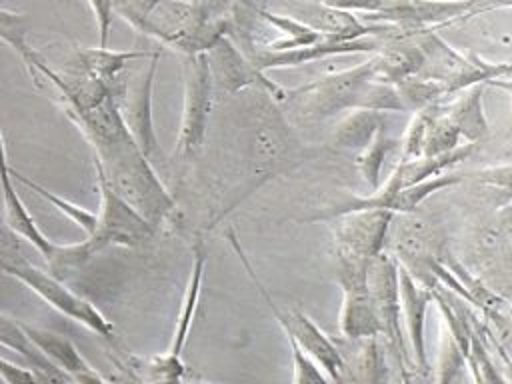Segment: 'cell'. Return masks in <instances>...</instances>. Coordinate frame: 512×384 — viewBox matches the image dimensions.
I'll return each mask as SVG.
<instances>
[{"instance_id": "6da1fadb", "label": "cell", "mask_w": 512, "mask_h": 384, "mask_svg": "<svg viewBox=\"0 0 512 384\" xmlns=\"http://www.w3.org/2000/svg\"><path fill=\"white\" fill-rule=\"evenodd\" d=\"M282 104L302 118H328L344 110L406 112L396 84L378 78V56L366 62L286 90Z\"/></svg>"}, {"instance_id": "7a4b0ae2", "label": "cell", "mask_w": 512, "mask_h": 384, "mask_svg": "<svg viewBox=\"0 0 512 384\" xmlns=\"http://www.w3.org/2000/svg\"><path fill=\"white\" fill-rule=\"evenodd\" d=\"M126 20L140 32L186 54L208 52L230 28L228 16H208L194 0H162L152 10Z\"/></svg>"}, {"instance_id": "3957f363", "label": "cell", "mask_w": 512, "mask_h": 384, "mask_svg": "<svg viewBox=\"0 0 512 384\" xmlns=\"http://www.w3.org/2000/svg\"><path fill=\"white\" fill-rule=\"evenodd\" d=\"M2 270L8 276H14L22 284H26L32 292H36L44 302H48L60 314L80 322L82 326H86L88 330L100 334L102 338H106L110 342L116 340V332H114L112 322L106 320V316L92 302H88L80 294L72 292L56 276L46 274L44 270L30 264L16 250V246L10 248L8 242H4V248H2Z\"/></svg>"}, {"instance_id": "277c9868", "label": "cell", "mask_w": 512, "mask_h": 384, "mask_svg": "<svg viewBox=\"0 0 512 384\" xmlns=\"http://www.w3.org/2000/svg\"><path fill=\"white\" fill-rule=\"evenodd\" d=\"M96 184L100 190V212L98 228L88 236L94 252H100L104 246H140L156 234V226L142 216L128 200H124L114 186L108 182L102 166L94 160Z\"/></svg>"}, {"instance_id": "5b68a950", "label": "cell", "mask_w": 512, "mask_h": 384, "mask_svg": "<svg viewBox=\"0 0 512 384\" xmlns=\"http://www.w3.org/2000/svg\"><path fill=\"white\" fill-rule=\"evenodd\" d=\"M158 60L160 50H154L146 66L140 64L126 76L120 74L110 84V90L130 134L148 158L158 150V140L152 124V88Z\"/></svg>"}, {"instance_id": "8992f818", "label": "cell", "mask_w": 512, "mask_h": 384, "mask_svg": "<svg viewBox=\"0 0 512 384\" xmlns=\"http://www.w3.org/2000/svg\"><path fill=\"white\" fill-rule=\"evenodd\" d=\"M12 174L8 166L2 162V186H4V222L6 228L12 230L16 236L28 240L50 264L54 272H70L84 262H88L96 252L88 240L78 244H56L52 242L34 222L30 212L26 210L24 202L16 194L12 184Z\"/></svg>"}, {"instance_id": "52a82bcc", "label": "cell", "mask_w": 512, "mask_h": 384, "mask_svg": "<svg viewBox=\"0 0 512 384\" xmlns=\"http://www.w3.org/2000/svg\"><path fill=\"white\" fill-rule=\"evenodd\" d=\"M214 82L208 52L188 54L184 62V108L176 140V152L180 156L196 154L204 144L212 110Z\"/></svg>"}, {"instance_id": "ba28073f", "label": "cell", "mask_w": 512, "mask_h": 384, "mask_svg": "<svg viewBox=\"0 0 512 384\" xmlns=\"http://www.w3.org/2000/svg\"><path fill=\"white\" fill-rule=\"evenodd\" d=\"M398 268L400 264L380 252L372 264H370V272H368V286H370V294L374 300V306L378 310L380 322H382V334L386 338V346L398 366V370H406L404 368V360H406V342L400 330V280H398Z\"/></svg>"}, {"instance_id": "9c48e42d", "label": "cell", "mask_w": 512, "mask_h": 384, "mask_svg": "<svg viewBox=\"0 0 512 384\" xmlns=\"http://www.w3.org/2000/svg\"><path fill=\"white\" fill-rule=\"evenodd\" d=\"M476 14V0H392L374 14H366L368 22L396 24L406 32H420L426 26L452 22Z\"/></svg>"}, {"instance_id": "30bf717a", "label": "cell", "mask_w": 512, "mask_h": 384, "mask_svg": "<svg viewBox=\"0 0 512 384\" xmlns=\"http://www.w3.org/2000/svg\"><path fill=\"white\" fill-rule=\"evenodd\" d=\"M384 42L378 38H354V40H334L326 36L324 40L302 46V48H292V50H268V48H256L250 52V58L260 70H270V68H290V66H300L308 64L314 60L330 58V56H340V54H362V52H378L382 50Z\"/></svg>"}, {"instance_id": "8fae6325", "label": "cell", "mask_w": 512, "mask_h": 384, "mask_svg": "<svg viewBox=\"0 0 512 384\" xmlns=\"http://www.w3.org/2000/svg\"><path fill=\"white\" fill-rule=\"evenodd\" d=\"M208 56H210L214 80L218 84H222L228 92H236L240 88L260 84L262 88L270 90L272 96H276V100L282 102L286 90H282L274 82H270L264 76V70H260L250 56L240 54V50L226 36L220 38L208 50Z\"/></svg>"}, {"instance_id": "7c38bea8", "label": "cell", "mask_w": 512, "mask_h": 384, "mask_svg": "<svg viewBox=\"0 0 512 384\" xmlns=\"http://www.w3.org/2000/svg\"><path fill=\"white\" fill-rule=\"evenodd\" d=\"M398 280H400V306L402 316L406 324V336L412 350V366H416L420 372H428V356H426V338H424V326H426V310L432 296V290L424 286L420 280L414 278V274L406 268H398Z\"/></svg>"}, {"instance_id": "4fadbf2b", "label": "cell", "mask_w": 512, "mask_h": 384, "mask_svg": "<svg viewBox=\"0 0 512 384\" xmlns=\"http://www.w3.org/2000/svg\"><path fill=\"white\" fill-rule=\"evenodd\" d=\"M296 18L310 24L318 32L334 38V40H354L362 36H378L384 32H390L396 28V24H374L360 20L354 12L342 10L330 4H324L320 0H312L310 4L304 2V6L298 8Z\"/></svg>"}, {"instance_id": "5bb4252c", "label": "cell", "mask_w": 512, "mask_h": 384, "mask_svg": "<svg viewBox=\"0 0 512 384\" xmlns=\"http://www.w3.org/2000/svg\"><path fill=\"white\" fill-rule=\"evenodd\" d=\"M24 332L44 350V354L56 362L62 370H66L76 382H104L106 378L100 376L88 362L86 358L78 352L72 340L66 336H60L56 332H48L30 324L20 322Z\"/></svg>"}, {"instance_id": "9a60e30c", "label": "cell", "mask_w": 512, "mask_h": 384, "mask_svg": "<svg viewBox=\"0 0 512 384\" xmlns=\"http://www.w3.org/2000/svg\"><path fill=\"white\" fill-rule=\"evenodd\" d=\"M0 342L2 346L18 352L42 382H74V378L56 362H52L44 350L24 332L18 320H10L8 316L0 318Z\"/></svg>"}, {"instance_id": "2e32d148", "label": "cell", "mask_w": 512, "mask_h": 384, "mask_svg": "<svg viewBox=\"0 0 512 384\" xmlns=\"http://www.w3.org/2000/svg\"><path fill=\"white\" fill-rule=\"evenodd\" d=\"M152 52L146 50H108L106 46L98 48H80L76 52V66L80 74L98 80L102 84H112L132 60H142Z\"/></svg>"}, {"instance_id": "e0dca14e", "label": "cell", "mask_w": 512, "mask_h": 384, "mask_svg": "<svg viewBox=\"0 0 512 384\" xmlns=\"http://www.w3.org/2000/svg\"><path fill=\"white\" fill-rule=\"evenodd\" d=\"M204 264H206V250L202 240L196 242L194 246V260H192V268H190V278H188V286L186 292L182 296V304L176 316V330H174V338L170 344V350L166 352L170 358L174 360H182V348L186 344L194 314H196V306L200 300V288H202V276H204Z\"/></svg>"}, {"instance_id": "ac0fdd59", "label": "cell", "mask_w": 512, "mask_h": 384, "mask_svg": "<svg viewBox=\"0 0 512 384\" xmlns=\"http://www.w3.org/2000/svg\"><path fill=\"white\" fill-rule=\"evenodd\" d=\"M482 94H484L482 84L470 86L468 94L462 96L448 112V118L458 126L462 138L472 144L488 136V120L484 114Z\"/></svg>"}, {"instance_id": "d6986e66", "label": "cell", "mask_w": 512, "mask_h": 384, "mask_svg": "<svg viewBox=\"0 0 512 384\" xmlns=\"http://www.w3.org/2000/svg\"><path fill=\"white\" fill-rule=\"evenodd\" d=\"M256 14L260 18H264L270 26H274L282 38L280 40H274L270 42L268 50H292V48H302V46H310V44H316L320 40L326 38V34L318 32L316 28H312L310 24L302 22L300 18L296 16H284V14H274V12H268L264 8H258Z\"/></svg>"}, {"instance_id": "ffe728a7", "label": "cell", "mask_w": 512, "mask_h": 384, "mask_svg": "<svg viewBox=\"0 0 512 384\" xmlns=\"http://www.w3.org/2000/svg\"><path fill=\"white\" fill-rule=\"evenodd\" d=\"M384 126L382 112L378 110H354L336 130L334 142L340 148H366L378 130Z\"/></svg>"}, {"instance_id": "44dd1931", "label": "cell", "mask_w": 512, "mask_h": 384, "mask_svg": "<svg viewBox=\"0 0 512 384\" xmlns=\"http://www.w3.org/2000/svg\"><path fill=\"white\" fill-rule=\"evenodd\" d=\"M2 162L8 166V170H10L12 178H14V182L24 184V186H26V188H30L32 192H36L40 198H44L46 202H50L58 212L66 214V216H68L76 226H80L88 236L96 232V228H98V214H94V212L86 210V208H84V206H80V204H74V202H70V200H66V198L58 196V194H54V192H50L48 188L40 186L38 182L30 180V178L22 176L20 172H16L14 168H10V164H8V160H6V148H4V160H2Z\"/></svg>"}, {"instance_id": "7402d4cb", "label": "cell", "mask_w": 512, "mask_h": 384, "mask_svg": "<svg viewBox=\"0 0 512 384\" xmlns=\"http://www.w3.org/2000/svg\"><path fill=\"white\" fill-rule=\"evenodd\" d=\"M398 140L388 136L384 126L378 130V134L374 136V140L362 150V154L358 156V172L364 178V182L372 188L378 190L382 184V166L386 156L396 148Z\"/></svg>"}, {"instance_id": "603a6c76", "label": "cell", "mask_w": 512, "mask_h": 384, "mask_svg": "<svg viewBox=\"0 0 512 384\" xmlns=\"http://www.w3.org/2000/svg\"><path fill=\"white\" fill-rule=\"evenodd\" d=\"M400 98L404 102L406 112L410 110H424L434 106L442 96H448L446 86L438 80L422 78V76H408L396 84Z\"/></svg>"}, {"instance_id": "cb8c5ba5", "label": "cell", "mask_w": 512, "mask_h": 384, "mask_svg": "<svg viewBox=\"0 0 512 384\" xmlns=\"http://www.w3.org/2000/svg\"><path fill=\"white\" fill-rule=\"evenodd\" d=\"M462 138L458 126L446 116L434 114L432 122L428 126V134H426V142H424V154L422 156H438L444 154L448 150L458 148V140Z\"/></svg>"}, {"instance_id": "d4e9b609", "label": "cell", "mask_w": 512, "mask_h": 384, "mask_svg": "<svg viewBox=\"0 0 512 384\" xmlns=\"http://www.w3.org/2000/svg\"><path fill=\"white\" fill-rule=\"evenodd\" d=\"M472 176L480 186L490 190L492 204H496V208L506 206L510 202V198H512V162L502 164V166L482 168V170L474 172Z\"/></svg>"}, {"instance_id": "484cf974", "label": "cell", "mask_w": 512, "mask_h": 384, "mask_svg": "<svg viewBox=\"0 0 512 384\" xmlns=\"http://www.w3.org/2000/svg\"><path fill=\"white\" fill-rule=\"evenodd\" d=\"M466 364H468V360H466V354H464L462 346L458 344V340L448 330V334H444V344H442V352H440L438 380L440 382H450V380L458 378Z\"/></svg>"}, {"instance_id": "4316f807", "label": "cell", "mask_w": 512, "mask_h": 384, "mask_svg": "<svg viewBox=\"0 0 512 384\" xmlns=\"http://www.w3.org/2000/svg\"><path fill=\"white\" fill-rule=\"evenodd\" d=\"M94 18H96V26H98V34H100V46H106L108 42V34H110V26H112V12L116 10V0H88Z\"/></svg>"}, {"instance_id": "83f0119b", "label": "cell", "mask_w": 512, "mask_h": 384, "mask_svg": "<svg viewBox=\"0 0 512 384\" xmlns=\"http://www.w3.org/2000/svg\"><path fill=\"white\" fill-rule=\"evenodd\" d=\"M0 378L6 382V384H18V382H42L40 376L30 368V366H18V364H12L10 360L2 358L0 360Z\"/></svg>"}, {"instance_id": "f1b7e54d", "label": "cell", "mask_w": 512, "mask_h": 384, "mask_svg": "<svg viewBox=\"0 0 512 384\" xmlns=\"http://www.w3.org/2000/svg\"><path fill=\"white\" fill-rule=\"evenodd\" d=\"M158 2H162V0H116V10L124 18H130V16L144 14V12L152 10Z\"/></svg>"}, {"instance_id": "f546056e", "label": "cell", "mask_w": 512, "mask_h": 384, "mask_svg": "<svg viewBox=\"0 0 512 384\" xmlns=\"http://www.w3.org/2000/svg\"><path fill=\"white\" fill-rule=\"evenodd\" d=\"M208 16H214V18H226L228 14V6L232 0H194Z\"/></svg>"}, {"instance_id": "4dcf8cb0", "label": "cell", "mask_w": 512, "mask_h": 384, "mask_svg": "<svg viewBox=\"0 0 512 384\" xmlns=\"http://www.w3.org/2000/svg\"><path fill=\"white\" fill-rule=\"evenodd\" d=\"M500 8H512V0H476V14Z\"/></svg>"}, {"instance_id": "1f68e13d", "label": "cell", "mask_w": 512, "mask_h": 384, "mask_svg": "<svg viewBox=\"0 0 512 384\" xmlns=\"http://www.w3.org/2000/svg\"><path fill=\"white\" fill-rule=\"evenodd\" d=\"M486 84H488V86H494V88H498V90L508 92V94H510V100H512V72L506 74V76H500V78H492V80H488ZM508 134H512V120H510V130H508Z\"/></svg>"}]
</instances>
